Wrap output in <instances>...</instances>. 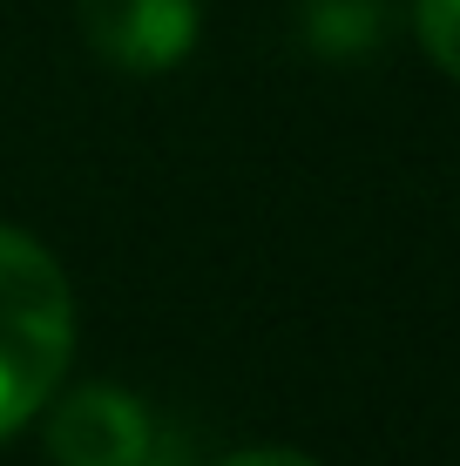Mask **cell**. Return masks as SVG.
<instances>
[{
  "instance_id": "2",
  "label": "cell",
  "mask_w": 460,
  "mask_h": 466,
  "mask_svg": "<svg viewBox=\"0 0 460 466\" xmlns=\"http://www.w3.org/2000/svg\"><path fill=\"white\" fill-rule=\"evenodd\" d=\"M47 453L61 466H149L156 420L122 385H75L47 420Z\"/></svg>"
},
{
  "instance_id": "3",
  "label": "cell",
  "mask_w": 460,
  "mask_h": 466,
  "mask_svg": "<svg viewBox=\"0 0 460 466\" xmlns=\"http://www.w3.org/2000/svg\"><path fill=\"white\" fill-rule=\"evenodd\" d=\"M197 0H82V35L116 75H163L197 47Z\"/></svg>"
},
{
  "instance_id": "6",
  "label": "cell",
  "mask_w": 460,
  "mask_h": 466,
  "mask_svg": "<svg viewBox=\"0 0 460 466\" xmlns=\"http://www.w3.org/2000/svg\"><path fill=\"white\" fill-rule=\"evenodd\" d=\"M217 466H319V460L291 453V446H250V453H230V460H217Z\"/></svg>"
},
{
  "instance_id": "5",
  "label": "cell",
  "mask_w": 460,
  "mask_h": 466,
  "mask_svg": "<svg viewBox=\"0 0 460 466\" xmlns=\"http://www.w3.org/2000/svg\"><path fill=\"white\" fill-rule=\"evenodd\" d=\"M420 41L434 68L460 82V0H420Z\"/></svg>"
},
{
  "instance_id": "4",
  "label": "cell",
  "mask_w": 460,
  "mask_h": 466,
  "mask_svg": "<svg viewBox=\"0 0 460 466\" xmlns=\"http://www.w3.org/2000/svg\"><path fill=\"white\" fill-rule=\"evenodd\" d=\"M305 35L319 55H366V47L379 41V14H373V0H319L312 7V21H305Z\"/></svg>"
},
{
  "instance_id": "1",
  "label": "cell",
  "mask_w": 460,
  "mask_h": 466,
  "mask_svg": "<svg viewBox=\"0 0 460 466\" xmlns=\"http://www.w3.org/2000/svg\"><path fill=\"white\" fill-rule=\"evenodd\" d=\"M75 351V298L35 237L0 223V440L47 406Z\"/></svg>"
}]
</instances>
